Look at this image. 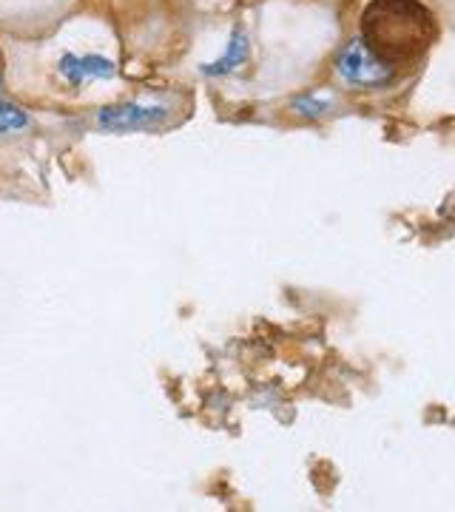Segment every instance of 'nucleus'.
Returning a JSON list of instances; mask_svg holds the SVG:
<instances>
[{
    "label": "nucleus",
    "instance_id": "nucleus-1",
    "mask_svg": "<svg viewBox=\"0 0 455 512\" xmlns=\"http://www.w3.org/2000/svg\"><path fill=\"white\" fill-rule=\"evenodd\" d=\"M367 49L399 69L419 60L436 40V18L419 0H373L364 9L362 32Z\"/></svg>",
    "mask_w": 455,
    "mask_h": 512
},
{
    "label": "nucleus",
    "instance_id": "nucleus-2",
    "mask_svg": "<svg viewBox=\"0 0 455 512\" xmlns=\"http://www.w3.org/2000/svg\"><path fill=\"white\" fill-rule=\"evenodd\" d=\"M333 74L347 89L379 92V89H390L399 80L401 72L393 69L390 63H384L376 52H370L367 43L356 35L333 57Z\"/></svg>",
    "mask_w": 455,
    "mask_h": 512
},
{
    "label": "nucleus",
    "instance_id": "nucleus-3",
    "mask_svg": "<svg viewBox=\"0 0 455 512\" xmlns=\"http://www.w3.org/2000/svg\"><path fill=\"white\" fill-rule=\"evenodd\" d=\"M174 117V103L168 100H123L94 111L91 123L103 134H137L163 128Z\"/></svg>",
    "mask_w": 455,
    "mask_h": 512
},
{
    "label": "nucleus",
    "instance_id": "nucleus-4",
    "mask_svg": "<svg viewBox=\"0 0 455 512\" xmlns=\"http://www.w3.org/2000/svg\"><path fill=\"white\" fill-rule=\"evenodd\" d=\"M57 72L63 74V80H69L72 86H86L91 80H111L117 74V66L109 57L103 55H69L60 57Z\"/></svg>",
    "mask_w": 455,
    "mask_h": 512
},
{
    "label": "nucleus",
    "instance_id": "nucleus-5",
    "mask_svg": "<svg viewBox=\"0 0 455 512\" xmlns=\"http://www.w3.org/2000/svg\"><path fill=\"white\" fill-rule=\"evenodd\" d=\"M248 60H251V35L245 32L242 23H237V26L231 29V35H228V43H225L222 55H219L214 63L202 66V77H208V80L228 77V74L239 72Z\"/></svg>",
    "mask_w": 455,
    "mask_h": 512
},
{
    "label": "nucleus",
    "instance_id": "nucleus-6",
    "mask_svg": "<svg viewBox=\"0 0 455 512\" xmlns=\"http://www.w3.org/2000/svg\"><path fill=\"white\" fill-rule=\"evenodd\" d=\"M288 109L299 114L302 120H319L328 117L336 109V97L325 92H302L288 100Z\"/></svg>",
    "mask_w": 455,
    "mask_h": 512
},
{
    "label": "nucleus",
    "instance_id": "nucleus-7",
    "mask_svg": "<svg viewBox=\"0 0 455 512\" xmlns=\"http://www.w3.org/2000/svg\"><path fill=\"white\" fill-rule=\"evenodd\" d=\"M29 128H32V114L3 94V80H0V137H18Z\"/></svg>",
    "mask_w": 455,
    "mask_h": 512
}]
</instances>
